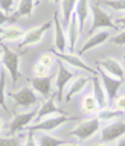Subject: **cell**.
I'll return each mask as SVG.
<instances>
[{"label": "cell", "mask_w": 125, "mask_h": 146, "mask_svg": "<svg viewBox=\"0 0 125 146\" xmlns=\"http://www.w3.org/2000/svg\"><path fill=\"white\" fill-rule=\"evenodd\" d=\"M2 46V66H3V70L8 72L9 78H11V85L15 87L17 85V81L20 78V53L14 52L8 47L5 43H0Z\"/></svg>", "instance_id": "cell-1"}, {"label": "cell", "mask_w": 125, "mask_h": 146, "mask_svg": "<svg viewBox=\"0 0 125 146\" xmlns=\"http://www.w3.org/2000/svg\"><path fill=\"white\" fill-rule=\"evenodd\" d=\"M90 11H92L93 21H92V27H90L89 34H95V32L102 31V29H107V31L116 29V25H114V21L112 20L110 14L105 11L101 3H98V2L90 3Z\"/></svg>", "instance_id": "cell-2"}, {"label": "cell", "mask_w": 125, "mask_h": 146, "mask_svg": "<svg viewBox=\"0 0 125 146\" xmlns=\"http://www.w3.org/2000/svg\"><path fill=\"white\" fill-rule=\"evenodd\" d=\"M96 72H98V78L101 79V84H102L104 91H105V94H107L108 105H113L116 98H118V93H119V88H121V85H122V81L107 75V73L99 67H96Z\"/></svg>", "instance_id": "cell-3"}, {"label": "cell", "mask_w": 125, "mask_h": 146, "mask_svg": "<svg viewBox=\"0 0 125 146\" xmlns=\"http://www.w3.org/2000/svg\"><path fill=\"white\" fill-rule=\"evenodd\" d=\"M72 120H76V117L73 116H67V114H58V116H52V117H47L44 120H41L38 123H34L31 125L27 129L35 132V131H40V132H46V131H53L59 128L63 123H67V122H72Z\"/></svg>", "instance_id": "cell-4"}, {"label": "cell", "mask_w": 125, "mask_h": 146, "mask_svg": "<svg viewBox=\"0 0 125 146\" xmlns=\"http://www.w3.org/2000/svg\"><path fill=\"white\" fill-rule=\"evenodd\" d=\"M37 113H38V110H32V111L15 114L12 117V120L9 122V135L12 137L23 129H27L31 126V123L37 119Z\"/></svg>", "instance_id": "cell-5"}, {"label": "cell", "mask_w": 125, "mask_h": 146, "mask_svg": "<svg viewBox=\"0 0 125 146\" xmlns=\"http://www.w3.org/2000/svg\"><path fill=\"white\" fill-rule=\"evenodd\" d=\"M99 128H101L99 119L98 117H92V119H87V120L81 122L80 125H76L72 129L70 134L75 135L76 139H80V140H89L99 131Z\"/></svg>", "instance_id": "cell-6"}, {"label": "cell", "mask_w": 125, "mask_h": 146, "mask_svg": "<svg viewBox=\"0 0 125 146\" xmlns=\"http://www.w3.org/2000/svg\"><path fill=\"white\" fill-rule=\"evenodd\" d=\"M73 76H75V73L72 70H69L63 61H59L58 62V73H57V84H55V87H57V100L58 102L64 100V90H66L69 87V84L72 82Z\"/></svg>", "instance_id": "cell-7"}, {"label": "cell", "mask_w": 125, "mask_h": 146, "mask_svg": "<svg viewBox=\"0 0 125 146\" xmlns=\"http://www.w3.org/2000/svg\"><path fill=\"white\" fill-rule=\"evenodd\" d=\"M50 26H52V21H47V23H44V25H41V26H37V27L29 29L25 34V36L21 38L20 44H18V49L23 52V49L27 47V46H34L37 43H40V41L43 40L44 34L50 29Z\"/></svg>", "instance_id": "cell-8"}, {"label": "cell", "mask_w": 125, "mask_h": 146, "mask_svg": "<svg viewBox=\"0 0 125 146\" xmlns=\"http://www.w3.org/2000/svg\"><path fill=\"white\" fill-rule=\"evenodd\" d=\"M125 135V122L124 120H114L108 123L101 131V143H112L114 140H121Z\"/></svg>", "instance_id": "cell-9"}, {"label": "cell", "mask_w": 125, "mask_h": 146, "mask_svg": "<svg viewBox=\"0 0 125 146\" xmlns=\"http://www.w3.org/2000/svg\"><path fill=\"white\" fill-rule=\"evenodd\" d=\"M52 52L53 56H57L59 61H63V62H66L69 64V66H72V67H75V68H81V70H84L87 73H92V75H96L98 76V72H96V68L93 67H90L89 64H86L84 61L81 59L80 55H75V53H61V52H58V50H50Z\"/></svg>", "instance_id": "cell-10"}, {"label": "cell", "mask_w": 125, "mask_h": 146, "mask_svg": "<svg viewBox=\"0 0 125 146\" xmlns=\"http://www.w3.org/2000/svg\"><path fill=\"white\" fill-rule=\"evenodd\" d=\"M95 66L99 67V68H102L107 75H110V76H113V78H116V79L124 82V79H125V70H124V66L118 61V59H114V58H104V59H101V61H96Z\"/></svg>", "instance_id": "cell-11"}, {"label": "cell", "mask_w": 125, "mask_h": 146, "mask_svg": "<svg viewBox=\"0 0 125 146\" xmlns=\"http://www.w3.org/2000/svg\"><path fill=\"white\" fill-rule=\"evenodd\" d=\"M53 29H55V34H53V44H55V49L61 53H67L69 52V46H67V35H66V31L61 25V18H59V12H55L53 14Z\"/></svg>", "instance_id": "cell-12"}, {"label": "cell", "mask_w": 125, "mask_h": 146, "mask_svg": "<svg viewBox=\"0 0 125 146\" xmlns=\"http://www.w3.org/2000/svg\"><path fill=\"white\" fill-rule=\"evenodd\" d=\"M9 98L14 99L17 107H23V108L32 107V105H35L38 102V96H37V93L31 87H23L17 93H9Z\"/></svg>", "instance_id": "cell-13"}, {"label": "cell", "mask_w": 125, "mask_h": 146, "mask_svg": "<svg viewBox=\"0 0 125 146\" xmlns=\"http://www.w3.org/2000/svg\"><path fill=\"white\" fill-rule=\"evenodd\" d=\"M52 76H32L29 78V84H31V88L35 91V93L41 94L43 98H49L52 94Z\"/></svg>", "instance_id": "cell-14"}, {"label": "cell", "mask_w": 125, "mask_h": 146, "mask_svg": "<svg viewBox=\"0 0 125 146\" xmlns=\"http://www.w3.org/2000/svg\"><path fill=\"white\" fill-rule=\"evenodd\" d=\"M110 36H112V32L107 31V29H102V31H98V32H95V34H92L90 38H87L86 43L81 46L80 50H78V55L81 56V55H84L87 50L93 49V47H96V46H101V44L107 43V41L110 40Z\"/></svg>", "instance_id": "cell-15"}, {"label": "cell", "mask_w": 125, "mask_h": 146, "mask_svg": "<svg viewBox=\"0 0 125 146\" xmlns=\"http://www.w3.org/2000/svg\"><path fill=\"white\" fill-rule=\"evenodd\" d=\"M80 25H78V17L73 14L72 20L67 26L66 35H67V46H69V53H73L76 49V44L80 41Z\"/></svg>", "instance_id": "cell-16"}, {"label": "cell", "mask_w": 125, "mask_h": 146, "mask_svg": "<svg viewBox=\"0 0 125 146\" xmlns=\"http://www.w3.org/2000/svg\"><path fill=\"white\" fill-rule=\"evenodd\" d=\"M90 82V78L89 76H78V78H73L72 82L69 84L67 87V93H66V102H70V100L75 98V96H78L81 93L82 90L86 88V85Z\"/></svg>", "instance_id": "cell-17"}, {"label": "cell", "mask_w": 125, "mask_h": 146, "mask_svg": "<svg viewBox=\"0 0 125 146\" xmlns=\"http://www.w3.org/2000/svg\"><path fill=\"white\" fill-rule=\"evenodd\" d=\"M90 84H92V90H93V93H92V94L95 96L96 102H98V105H99V110L107 108L108 107L107 94H105L104 87H102V84H101V79L98 76H93V78H90Z\"/></svg>", "instance_id": "cell-18"}, {"label": "cell", "mask_w": 125, "mask_h": 146, "mask_svg": "<svg viewBox=\"0 0 125 146\" xmlns=\"http://www.w3.org/2000/svg\"><path fill=\"white\" fill-rule=\"evenodd\" d=\"M58 114H63V111L57 107V105H55L53 99H46L44 104L38 108V113H37V119H35V120L41 122V120H44V119H47V117L58 116Z\"/></svg>", "instance_id": "cell-19"}, {"label": "cell", "mask_w": 125, "mask_h": 146, "mask_svg": "<svg viewBox=\"0 0 125 146\" xmlns=\"http://www.w3.org/2000/svg\"><path fill=\"white\" fill-rule=\"evenodd\" d=\"M75 8H76V2L67 0V2H59V18H61V25L64 27V31H67V26L72 20V15L75 14Z\"/></svg>", "instance_id": "cell-20"}, {"label": "cell", "mask_w": 125, "mask_h": 146, "mask_svg": "<svg viewBox=\"0 0 125 146\" xmlns=\"http://www.w3.org/2000/svg\"><path fill=\"white\" fill-rule=\"evenodd\" d=\"M26 32L18 26H8L2 29L0 27V43H6V41H17L25 36Z\"/></svg>", "instance_id": "cell-21"}, {"label": "cell", "mask_w": 125, "mask_h": 146, "mask_svg": "<svg viewBox=\"0 0 125 146\" xmlns=\"http://www.w3.org/2000/svg\"><path fill=\"white\" fill-rule=\"evenodd\" d=\"M38 6V2L34 0V2H29V0H23L17 5V9L14 11L12 14V18L14 21H17V18H21V17H29L32 15V12H34V9Z\"/></svg>", "instance_id": "cell-22"}, {"label": "cell", "mask_w": 125, "mask_h": 146, "mask_svg": "<svg viewBox=\"0 0 125 146\" xmlns=\"http://www.w3.org/2000/svg\"><path fill=\"white\" fill-rule=\"evenodd\" d=\"M90 3L86 2V0H82V2H78L76 3V8H75V15L78 17V25H80V31L84 29L87 20H89L90 17Z\"/></svg>", "instance_id": "cell-23"}, {"label": "cell", "mask_w": 125, "mask_h": 146, "mask_svg": "<svg viewBox=\"0 0 125 146\" xmlns=\"http://www.w3.org/2000/svg\"><path fill=\"white\" fill-rule=\"evenodd\" d=\"M37 141H38V146H66L69 145V141L58 139L55 135L46 134V132H38L37 134Z\"/></svg>", "instance_id": "cell-24"}, {"label": "cell", "mask_w": 125, "mask_h": 146, "mask_svg": "<svg viewBox=\"0 0 125 146\" xmlns=\"http://www.w3.org/2000/svg\"><path fill=\"white\" fill-rule=\"evenodd\" d=\"M122 116H125L124 113H121V111H118L116 108H104V110H99L98 111V119H99V122L102 120V122H114L116 119H119V117H122Z\"/></svg>", "instance_id": "cell-25"}, {"label": "cell", "mask_w": 125, "mask_h": 146, "mask_svg": "<svg viewBox=\"0 0 125 146\" xmlns=\"http://www.w3.org/2000/svg\"><path fill=\"white\" fill-rule=\"evenodd\" d=\"M81 107H82V111H86L89 114H93V113L99 111V105H98V102H96V99H95L93 94H87L86 98L82 99Z\"/></svg>", "instance_id": "cell-26"}, {"label": "cell", "mask_w": 125, "mask_h": 146, "mask_svg": "<svg viewBox=\"0 0 125 146\" xmlns=\"http://www.w3.org/2000/svg\"><path fill=\"white\" fill-rule=\"evenodd\" d=\"M5 87H6V75H5V70H2V72H0V107H2L5 111H8Z\"/></svg>", "instance_id": "cell-27"}, {"label": "cell", "mask_w": 125, "mask_h": 146, "mask_svg": "<svg viewBox=\"0 0 125 146\" xmlns=\"http://www.w3.org/2000/svg\"><path fill=\"white\" fill-rule=\"evenodd\" d=\"M0 146H21V135L0 137Z\"/></svg>", "instance_id": "cell-28"}, {"label": "cell", "mask_w": 125, "mask_h": 146, "mask_svg": "<svg viewBox=\"0 0 125 146\" xmlns=\"http://www.w3.org/2000/svg\"><path fill=\"white\" fill-rule=\"evenodd\" d=\"M15 9H17V2H14V0H0V11L3 14L9 15Z\"/></svg>", "instance_id": "cell-29"}, {"label": "cell", "mask_w": 125, "mask_h": 146, "mask_svg": "<svg viewBox=\"0 0 125 146\" xmlns=\"http://www.w3.org/2000/svg\"><path fill=\"white\" fill-rule=\"evenodd\" d=\"M102 6L114 9V11H121L125 12V0H118V2H104Z\"/></svg>", "instance_id": "cell-30"}, {"label": "cell", "mask_w": 125, "mask_h": 146, "mask_svg": "<svg viewBox=\"0 0 125 146\" xmlns=\"http://www.w3.org/2000/svg\"><path fill=\"white\" fill-rule=\"evenodd\" d=\"M49 72H50V68L43 66V64H40V62L34 64V75L35 76H41V78H43V76H49Z\"/></svg>", "instance_id": "cell-31"}, {"label": "cell", "mask_w": 125, "mask_h": 146, "mask_svg": "<svg viewBox=\"0 0 125 146\" xmlns=\"http://www.w3.org/2000/svg\"><path fill=\"white\" fill-rule=\"evenodd\" d=\"M37 62H40V64H43V66H46V67L52 68V67H53L52 53H43V55H41V56L38 58V61H37Z\"/></svg>", "instance_id": "cell-32"}, {"label": "cell", "mask_w": 125, "mask_h": 146, "mask_svg": "<svg viewBox=\"0 0 125 146\" xmlns=\"http://www.w3.org/2000/svg\"><path fill=\"white\" fill-rule=\"evenodd\" d=\"M23 146H38V141H37V134L35 132L29 131V134H26L25 137V145Z\"/></svg>", "instance_id": "cell-33"}, {"label": "cell", "mask_w": 125, "mask_h": 146, "mask_svg": "<svg viewBox=\"0 0 125 146\" xmlns=\"http://www.w3.org/2000/svg\"><path fill=\"white\" fill-rule=\"evenodd\" d=\"M113 105H114V108H116L118 111H121V113H124V114H125V94L118 96Z\"/></svg>", "instance_id": "cell-34"}, {"label": "cell", "mask_w": 125, "mask_h": 146, "mask_svg": "<svg viewBox=\"0 0 125 146\" xmlns=\"http://www.w3.org/2000/svg\"><path fill=\"white\" fill-rule=\"evenodd\" d=\"M110 41H112L113 44H119V46H124L125 44V31L119 32V34L116 36H113V38H110Z\"/></svg>", "instance_id": "cell-35"}, {"label": "cell", "mask_w": 125, "mask_h": 146, "mask_svg": "<svg viewBox=\"0 0 125 146\" xmlns=\"http://www.w3.org/2000/svg\"><path fill=\"white\" fill-rule=\"evenodd\" d=\"M5 23H15V21H14V18L11 15H6V14H3L0 11V26L5 25Z\"/></svg>", "instance_id": "cell-36"}, {"label": "cell", "mask_w": 125, "mask_h": 146, "mask_svg": "<svg viewBox=\"0 0 125 146\" xmlns=\"http://www.w3.org/2000/svg\"><path fill=\"white\" fill-rule=\"evenodd\" d=\"M116 146H125V137H122L121 140H118V143H116Z\"/></svg>", "instance_id": "cell-37"}, {"label": "cell", "mask_w": 125, "mask_h": 146, "mask_svg": "<svg viewBox=\"0 0 125 146\" xmlns=\"http://www.w3.org/2000/svg\"><path fill=\"white\" fill-rule=\"evenodd\" d=\"M118 23H119V25H124V26H125V15L121 17V18H118Z\"/></svg>", "instance_id": "cell-38"}, {"label": "cell", "mask_w": 125, "mask_h": 146, "mask_svg": "<svg viewBox=\"0 0 125 146\" xmlns=\"http://www.w3.org/2000/svg\"><path fill=\"white\" fill-rule=\"evenodd\" d=\"M66 146H81V145H75V143H69V145H66Z\"/></svg>", "instance_id": "cell-39"}, {"label": "cell", "mask_w": 125, "mask_h": 146, "mask_svg": "<svg viewBox=\"0 0 125 146\" xmlns=\"http://www.w3.org/2000/svg\"><path fill=\"white\" fill-rule=\"evenodd\" d=\"M2 128H3V122H2V119H0V131H2Z\"/></svg>", "instance_id": "cell-40"}, {"label": "cell", "mask_w": 125, "mask_h": 146, "mask_svg": "<svg viewBox=\"0 0 125 146\" xmlns=\"http://www.w3.org/2000/svg\"><path fill=\"white\" fill-rule=\"evenodd\" d=\"M93 146H107V145H93Z\"/></svg>", "instance_id": "cell-41"}, {"label": "cell", "mask_w": 125, "mask_h": 146, "mask_svg": "<svg viewBox=\"0 0 125 146\" xmlns=\"http://www.w3.org/2000/svg\"><path fill=\"white\" fill-rule=\"evenodd\" d=\"M0 61H2V50H0Z\"/></svg>", "instance_id": "cell-42"}, {"label": "cell", "mask_w": 125, "mask_h": 146, "mask_svg": "<svg viewBox=\"0 0 125 146\" xmlns=\"http://www.w3.org/2000/svg\"><path fill=\"white\" fill-rule=\"evenodd\" d=\"M124 62H125V55H124Z\"/></svg>", "instance_id": "cell-43"}]
</instances>
